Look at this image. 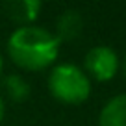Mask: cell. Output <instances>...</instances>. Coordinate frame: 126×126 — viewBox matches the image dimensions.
Here are the masks:
<instances>
[{"instance_id":"obj_1","label":"cell","mask_w":126,"mask_h":126,"mask_svg":"<svg viewBox=\"0 0 126 126\" xmlns=\"http://www.w3.org/2000/svg\"><path fill=\"white\" fill-rule=\"evenodd\" d=\"M61 43L54 32L39 24L17 26L9 33L6 50L17 67L30 72L45 71L56 65Z\"/></svg>"},{"instance_id":"obj_2","label":"cell","mask_w":126,"mask_h":126,"mask_svg":"<svg viewBox=\"0 0 126 126\" xmlns=\"http://www.w3.org/2000/svg\"><path fill=\"white\" fill-rule=\"evenodd\" d=\"M48 93L58 102L78 106L91 96V78L76 63H56L47 76Z\"/></svg>"},{"instance_id":"obj_3","label":"cell","mask_w":126,"mask_h":126,"mask_svg":"<svg viewBox=\"0 0 126 126\" xmlns=\"http://www.w3.org/2000/svg\"><path fill=\"white\" fill-rule=\"evenodd\" d=\"M121 69L119 54L108 45H96L89 48L83 58V71L89 78L96 82H110L117 76Z\"/></svg>"},{"instance_id":"obj_4","label":"cell","mask_w":126,"mask_h":126,"mask_svg":"<svg viewBox=\"0 0 126 126\" xmlns=\"http://www.w3.org/2000/svg\"><path fill=\"white\" fill-rule=\"evenodd\" d=\"M83 30V17L78 9H63L56 19V28H54V35L58 37L59 43L63 41H72L82 33Z\"/></svg>"},{"instance_id":"obj_5","label":"cell","mask_w":126,"mask_h":126,"mask_svg":"<svg viewBox=\"0 0 126 126\" xmlns=\"http://www.w3.org/2000/svg\"><path fill=\"white\" fill-rule=\"evenodd\" d=\"M43 9L41 0H9L4 4V11L11 20H15L19 26L33 24L37 15Z\"/></svg>"},{"instance_id":"obj_6","label":"cell","mask_w":126,"mask_h":126,"mask_svg":"<svg viewBox=\"0 0 126 126\" xmlns=\"http://www.w3.org/2000/svg\"><path fill=\"white\" fill-rule=\"evenodd\" d=\"M98 126H126V93L106 100L98 113Z\"/></svg>"},{"instance_id":"obj_7","label":"cell","mask_w":126,"mask_h":126,"mask_svg":"<svg viewBox=\"0 0 126 126\" xmlns=\"http://www.w3.org/2000/svg\"><path fill=\"white\" fill-rule=\"evenodd\" d=\"M2 89H4L6 98L15 104L28 100V96L32 93L30 82L19 72H9V74L2 76Z\"/></svg>"},{"instance_id":"obj_8","label":"cell","mask_w":126,"mask_h":126,"mask_svg":"<svg viewBox=\"0 0 126 126\" xmlns=\"http://www.w3.org/2000/svg\"><path fill=\"white\" fill-rule=\"evenodd\" d=\"M4 115H6V100L2 98V94H0V122H2Z\"/></svg>"},{"instance_id":"obj_9","label":"cell","mask_w":126,"mask_h":126,"mask_svg":"<svg viewBox=\"0 0 126 126\" xmlns=\"http://www.w3.org/2000/svg\"><path fill=\"white\" fill-rule=\"evenodd\" d=\"M121 71H122V74H124V78H126V54H124V58L121 59Z\"/></svg>"},{"instance_id":"obj_10","label":"cell","mask_w":126,"mask_h":126,"mask_svg":"<svg viewBox=\"0 0 126 126\" xmlns=\"http://www.w3.org/2000/svg\"><path fill=\"white\" fill-rule=\"evenodd\" d=\"M4 71V56H2V50H0V74Z\"/></svg>"}]
</instances>
